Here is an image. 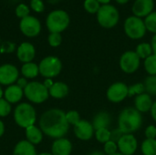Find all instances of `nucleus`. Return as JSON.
Wrapping results in <instances>:
<instances>
[{
	"label": "nucleus",
	"instance_id": "obj_1",
	"mask_svg": "<svg viewBox=\"0 0 156 155\" xmlns=\"http://www.w3.org/2000/svg\"><path fill=\"white\" fill-rule=\"evenodd\" d=\"M39 128L43 134L55 140L64 138L69 129L66 120V112L60 109L46 111L39 119Z\"/></svg>",
	"mask_w": 156,
	"mask_h": 155
},
{
	"label": "nucleus",
	"instance_id": "obj_2",
	"mask_svg": "<svg viewBox=\"0 0 156 155\" xmlns=\"http://www.w3.org/2000/svg\"><path fill=\"white\" fill-rule=\"evenodd\" d=\"M144 122L143 115L134 107L124 108L118 116V128L123 134H133Z\"/></svg>",
	"mask_w": 156,
	"mask_h": 155
},
{
	"label": "nucleus",
	"instance_id": "obj_3",
	"mask_svg": "<svg viewBox=\"0 0 156 155\" xmlns=\"http://www.w3.org/2000/svg\"><path fill=\"white\" fill-rule=\"evenodd\" d=\"M14 120L17 126L24 129L35 125L37 121V112L35 108L27 102L17 104L14 111Z\"/></svg>",
	"mask_w": 156,
	"mask_h": 155
},
{
	"label": "nucleus",
	"instance_id": "obj_4",
	"mask_svg": "<svg viewBox=\"0 0 156 155\" xmlns=\"http://www.w3.org/2000/svg\"><path fill=\"white\" fill-rule=\"evenodd\" d=\"M46 25L50 33H61L69 25V16L64 10H54L48 14Z\"/></svg>",
	"mask_w": 156,
	"mask_h": 155
},
{
	"label": "nucleus",
	"instance_id": "obj_5",
	"mask_svg": "<svg viewBox=\"0 0 156 155\" xmlns=\"http://www.w3.org/2000/svg\"><path fill=\"white\" fill-rule=\"evenodd\" d=\"M24 96L32 103L41 104L46 101L48 97V90L39 81H30L24 89Z\"/></svg>",
	"mask_w": 156,
	"mask_h": 155
},
{
	"label": "nucleus",
	"instance_id": "obj_6",
	"mask_svg": "<svg viewBox=\"0 0 156 155\" xmlns=\"http://www.w3.org/2000/svg\"><path fill=\"white\" fill-rule=\"evenodd\" d=\"M39 74L45 79H53L58 76L62 70L61 60L55 56L44 58L38 64Z\"/></svg>",
	"mask_w": 156,
	"mask_h": 155
},
{
	"label": "nucleus",
	"instance_id": "obj_7",
	"mask_svg": "<svg viewBox=\"0 0 156 155\" xmlns=\"http://www.w3.org/2000/svg\"><path fill=\"white\" fill-rule=\"evenodd\" d=\"M120 16L118 10L111 5H103L97 12V19L99 24L105 28L115 26L119 21Z\"/></svg>",
	"mask_w": 156,
	"mask_h": 155
},
{
	"label": "nucleus",
	"instance_id": "obj_8",
	"mask_svg": "<svg viewBox=\"0 0 156 155\" xmlns=\"http://www.w3.org/2000/svg\"><path fill=\"white\" fill-rule=\"evenodd\" d=\"M146 26L144 22L135 16L128 17L124 22L125 34L132 39H140L146 33Z\"/></svg>",
	"mask_w": 156,
	"mask_h": 155
},
{
	"label": "nucleus",
	"instance_id": "obj_9",
	"mask_svg": "<svg viewBox=\"0 0 156 155\" xmlns=\"http://www.w3.org/2000/svg\"><path fill=\"white\" fill-rule=\"evenodd\" d=\"M120 68L122 72L126 74H133L136 72L141 65V58L135 51H125L120 58Z\"/></svg>",
	"mask_w": 156,
	"mask_h": 155
},
{
	"label": "nucleus",
	"instance_id": "obj_10",
	"mask_svg": "<svg viewBox=\"0 0 156 155\" xmlns=\"http://www.w3.org/2000/svg\"><path fill=\"white\" fill-rule=\"evenodd\" d=\"M106 97L112 103H120L129 97V87L123 82H114L107 89Z\"/></svg>",
	"mask_w": 156,
	"mask_h": 155
},
{
	"label": "nucleus",
	"instance_id": "obj_11",
	"mask_svg": "<svg viewBox=\"0 0 156 155\" xmlns=\"http://www.w3.org/2000/svg\"><path fill=\"white\" fill-rule=\"evenodd\" d=\"M19 28L22 34L26 37H35L41 31V24L37 17L29 15L28 16L20 20Z\"/></svg>",
	"mask_w": 156,
	"mask_h": 155
},
{
	"label": "nucleus",
	"instance_id": "obj_12",
	"mask_svg": "<svg viewBox=\"0 0 156 155\" xmlns=\"http://www.w3.org/2000/svg\"><path fill=\"white\" fill-rule=\"evenodd\" d=\"M19 78V71L15 65L3 64L0 66V85L10 86L16 84Z\"/></svg>",
	"mask_w": 156,
	"mask_h": 155
},
{
	"label": "nucleus",
	"instance_id": "obj_13",
	"mask_svg": "<svg viewBox=\"0 0 156 155\" xmlns=\"http://www.w3.org/2000/svg\"><path fill=\"white\" fill-rule=\"evenodd\" d=\"M118 152L123 155H133L138 149V141L133 134H123L117 143Z\"/></svg>",
	"mask_w": 156,
	"mask_h": 155
},
{
	"label": "nucleus",
	"instance_id": "obj_14",
	"mask_svg": "<svg viewBox=\"0 0 156 155\" xmlns=\"http://www.w3.org/2000/svg\"><path fill=\"white\" fill-rule=\"evenodd\" d=\"M73 131L75 136L83 142L90 141L93 136L95 130L92 126V123L86 120H80L76 125L73 126Z\"/></svg>",
	"mask_w": 156,
	"mask_h": 155
},
{
	"label": "nucleus",
	"instance_id": "obj_15",
	"mask_svg": "<svg viewBox=\"0 0 156 155\" xmlns=\"http://www.w3.org/2000/svg\"><path fill=\"white\" fill-rule=\"evenodd\" d=\"M16 57L18 60L24 64L32 62L36 57V48L31 43L23 42L16 48Z\"/></svg>",
	"mask_w": 156,
	"mask_h": 155
},
{
	"label": "nucleus",
	"instance_id": "obj_16",
	"mask_svg": "<svg viewBox=\"0 0 156 155\" xmlns=\"http://www.w3.org/2000/svg\"><path fill=\"white\" fill-rule=\"evenodd\" d=\"M72 153V143L69 139L59 138L53 142L51 153L53 155H70Z\"/></svg>",
	"mask_w": 156,
	"mask_h": 155
},
{
	"label": "nucleus",
	"instance_id": "obj_17",
	"mask_svg": "<svg viewBox=\"0 0 156 155\" xmlns=\"http://www.w3.org/2000/svg\"><path fill=\"white\" fill-rule=\"evenodd\" d=\"M154 9V0H136L133 5V12L137 17L147 16Z\"/></svg>",
	"mask_w": 156,
	"mask_h": 155
},
{
	"label": "nucleus",
	"instance_id": "obj_18",
	"mask_svg": "<svg viewBox=\"0 0 156 155\" xmlns=\"http://www.w3.org/2000/svg\"><path fill=\"white\" fill-rule=\"evenodd\" d=\"M153 103L154 100L152 99V96L147 92L135 96L134 98V108L142 114L149 112L152 109Z\"/></svg>",
	"mask_w": 156,
	"mask_h": 155
},
{
	"label": "nucleus",
	"instance_id": "obj_19",
	"mask_svg": "<svg viewBox=\"0 0 156 155\" xmlns=\"http://www.w3.org/2000/svg\"><path fill=\"white\" fill-rule=\"evenodd\" d=\"M24 96V90L21 89L16 84H13L7 86V88L4 91L3 98L6 100L10 104L18 103Z\"/></svg>",
	"mask_w": 156,
	"mask_h": 155
},
{
	"label": "nucleus",
	"instance_id": "obj_20",
	"mask_svg": "<svg viewBox=\"0 0 156 155\" xmlns=\"http://www.w3.org/2000/svg\"><path fill=\"white\" fill-rule=\"evenodd\" d=\"M69 86L65 82H62V81L54 82L52 87L48 90L49 96L57 100H61L67 97L69 94Z\"/></svg>",
	"mask_w": 156,
	"mask_h": 155
},
{
	"label": "nucleus",
	"instance_id": "obj_21",
	"mask_svg": "<svg viewBox=\"0 0 156 155\" xmlns=\"http://www.w3.org/2000/svg\"><path fill=\"white\" fill-rule=\"evenodd\" d=\"M112 124V116L107 111H100L98 112L92 121V126L94 130L101 129V128H108Z\"/></svg>",
	"mask_w": 156,
	"mask_h": 155
},
{
	"label": "nucleus",
	"instance_id": "obj_22",
	"mask_svg": "<svg viewBox=\"0 0 156 155\" xmlns=\"http://www.w3.org/2000/svg\"><path fill=\"white\" fill-rule=\"evenodd\" d=\"M13 155H37V153L35 145L27 140H22L16 144Z\"/></svg>",
	"mask_w": 156,
	"mask_h": 155
},
{
	"label": "nucleus",
	"instance_id": "obj_23",
	"mask_svg": "<svg viewBox=\"0 0 156 155\" xmlns=\"http://www.w3.org/2000/svg\"><path fill=\"white\" fill-rule=\"evenodd\" d=\"M26 130V140L33 145L39 144L43 141V132L39 127L32 125Z\"/></svg>",
	"mask_w": 156,
	"mask_h": 155
},
{
	"label": "nucleus",
	"instance_id": "obj_24",
	"mask_svg": "<svg viewBox=\"0 0 156 155\" xmlns=\"http://www.w3.org/2000/svg\"><path fill=\"white\" fill-rule=\"evenodd\" d=\"M21 74L27 79H32L37 78L39 74L38 65L34 62L23 64V66L21 67Z\"/></svg>",
	"mask_w": 156,
	"mask_h": 155
},
{
	"label": "nucleus",
	"instance_id": "obj_25",
	"mask_svg": "<svg viewBox=\"0 0 156 155\" xmlns=\"http://www.w3.org/2000/svg\"><path fill=\"white\" fill-rule=\"evenodd\" d=\"M143 155H156V139H145L141 145Z\"/></svg>",
	"mask_w": 156,
	"mask_h": 155
},
{
	"label": "nucleus",
	"instance_id": "obj_26",
	"mask_svg": "<svg viewBox=\"0 0 156 155\" xmlns=\"http://www.w3.org/2000/svg\"><path fill=\"white\" fill-rule=\"evenodd\" d=\"M135 52H136V54L138 55V57L141 59H145V58H147L148 57H150L151 55L154 54L151 44L146 43V42L139 44L137 46V48H136Z\"/></svg>",
	"mask_w": 156,
	"mask_h": 155
},
{
	"label": "nucleus",
	"instance_id": "obj_27",
	"mask_svg": "<svg viewBox=\"0 0 156 155\" xmlns=\"http://www.w3.org/2000/svg\"><path fill=\"white\" fill-rule=\"evenodd\" d=\"M144 69L148 76H155L156 75V55L153 54L147 58L144 59Z\"/></svg>",
	"mask_w": 156,
	"mask_h": 155
},
{
	"label": "nucleus",
	"instance_id": "obj_28",
	"mask_svg": "<svg viewBox=\"0 0 156 155\" xmlns=\"http://www.w3.org/2000/svg\"><path fill=\"white\" fill-rule=\"evenodd\" d=\"M94 136L96 140L100 143H106L107 142L111 141V131L108 128H101L98 129L94 132Z\"/></svg>",
	"mask_w": 156,
	"mask_h": 155
},
{
	"label": "nucleus",
	"instance_id": "obj_29",
	"mask_svg": "<svg viewBox=\"0 0 156 155\" xmlns=\"http://www.w3.org/2000/svg\"><path fill=\"white\" fill-rule=\"evenodd\" d=\"M144 87L145 92L150 95L156 96V75L155 76H148L144 79Z\"/></svg>",
	"mask_w": 156,
	"mask_h": 155
},
{
	"label": "nucleus",
	"instance_id": "obj_30",
	"mask_svg": "<svg viewBox=\"0 0 156 155\" xmlns=\"http://www.w3.org/2000/svg\"><path fill=\"white\" fill-rule=\"evenodd\" d=\"M144 24L147 30L156 34V12H152L146 16Z\"/></svg>",
	"mask_w": 156,
	"mask_h": 155
},
{
	"label": "nucleus",
	"instance_id": "obj_31",
	"mask_svg": "<svg viewBox=\"0 0 156 155\" xmlns=\"http://www.w3.org/2000/svg\"><path fill=\"white\" fill-rule=\"evenodd\" d=\"M144 92H145V87H144V84L142 82L136 83L129 87V97L138 96Z\"/></svg>",
	"mask_w": 156,
	"mask_h": 155
},
{
	"label": "nucleus",
	"instance_id": "obj_32",
	"mask_svg": "<svg viewBox=\"0 0 156 155\" xmlns=\"http://www.w3.org/2000/svg\"><path fill=\"white\" fill-rule=\"evenodd\" d=\"M66 120L68 122V123L69 125H76L81 119H80V115L77 111H69L68 112H66Z\"/></svg>",
	"mask_w": 156,
	"mask_h": 155
},
{
	"label": "nucleus",
	"instance_id": "obj_33",
	"mask_svg": "<svg viewBox=\"0 0 156 155\" xmlns=\"http://www.w3.org/2000/svg\"><path fill=\"white\" fill-rule=\"evenodd\" d=\"M100 3L98 0H85L84 2V8L87 12L94 14L97 13L100 9Z\"/></svg>",
	"mask_w": 156,
	"mask_h": 155
},
{
	"label": "nucleus",
	"instance_id": "obj_34",
	"mask_svg": "<svg viewBox=\"0 0 156 155\" xmlns=\"http://www.w3.org/2000/svg\"><path fill=\"white\" fill-rule=\"evenodd\" d=\"M11 111H12L11 104L4 98L0 99V117L3 118V117L8 116Z\"/></svg>",
	"mask_w": 156,
	"mask_h": 155
},
{
	"label": "nucleus",
	"instance_id": "obj_35",
	"mask_svg": "<svg viewBox=\"0 0 156 155\" xmlns=\"http://www.w3.org/2000/svg\"><path fill=\"white\" fill-rule=\"evenodd\" d=\"M103 153L106 155H112L119 153L117 143L112 141L107 142L106 143L103 144Z\"/></svg>",
	"mask_w": 156,
	"mask_h": 155
},
{
	"label": "nucleus",
	"instance_id": "obj_36",
	"mask_svg": "<svg viewBox=\"0 0 156 155\" xmlns=\"http://www.w3.org/2000/svg\"><path fill=\"white\" fill-rule=\"evenodd\" d=\"M29 7L26 5V4H19L16 7V10H15V13L17 17L19 18H25L27 16H29Z\"/></svg>",
	"mask_w": 156,
	"mask_h": 155
},
{
	"label": "nucleus",
	"instance_id": "obj_37",
	"mask_svg": "<svg viewBox=\"0 0 156 155\" xmlns=\"http://www.w3.org/2000/svg\"><path fill=\"white\" fill-rule=\"evenodd\" d=\"M48 44L50 45V47L57 48V47L60 46V44L62 42V37H61L60 33H50L48 37Z\"/></svg>",
	"mask_w": 156,
	"mask_h": 155
},
{
	"label": "nucleus",
	"instance_id": "obj_38",
	"mask_svg": "<svg viewBox=\"0 0 156 155\" xmlns=\"http://www.w3.org/2000/svg\"><path fill=\"white\" fill-rule=\"evenodd\" d=\"M16 49V44L11 41H5L0 45V53L2 54H10Z\"/></svg>",
	"mask_w": 156,
	"mask_h": 155
},
{
	"label": "nucleus",
	"instance_id": "obj_39",
	"mask_svg": "<svg viewBox=\"0 0 156 155\" xmlns=\"http://www.w3.org/2000/svg\"><path fill=\"white\" fill-rule=\"evenodd\" d=\"M30 7L37 13H41L45 9L42 0H30Z\"/></svg>",
	"mask_w": 156,
	"mask_h": 155
},
{
	"label": "nucleus",
	"instance_id": "obj_40",
	"mask_svg": "<svg viewBox=\"0 0 156 155\" xmlns=\"http://www.w3.org/2000/svg\"><path fill=\"white\" fill-rule=\"evenodd\" d=\"M144 135L146 139H156V126L149 125L144 131Z\"/></svg>",
	"mask_w": 156,
	"mask_h": 155
},
{
	"label": "nucleus",
	"instance_id": "obj_41",
	"mask_svg": "<svg viewBox=\"0 0 156 155\" xmlns=\"http://www.w3.org/2000/svg\"><path fill=\"white\" fill-rule=\"evenodd\" d=\"M122 135H123V132L119 128L113 129L112 131H111V141L117 143L119 142V140L122 138Z\"/></svg>",
	"mask_w": 156,
	"mask_h": 155
},
{
	"label": "nucleus",
	"instance_id": "obj_42",
	"mask_svg": "<svg viewBox=\"0 0 156 155\" xmlns=\"http://www.w3.org/2000/svg\"><path fill=\"white\" fill-rule=\"evenodd\" d=\"M16 84L17 85V86H19L21 89H25L26 87H27V85L28 84V81H27V79H26V78H18V79H17V81L16 82Z\"/></svg>",
	"mask_w": 156,
	"mask_h": 155
},
{
	"label": "nucleus",
	"instance_id": "obj_43",
	"mask_svg": "<svg viewBox=\"0 0 156 155\" xmlns=\"http://www.w3.org/2000/svg\"><path fill=\"white\" fill-rule=\"evenodd\" d=\"M43 84L48 90H49L52 87V85L54 84V82H53L52 79H45V80L43 81Z\"/></svg>",
	"mask_w": 156,
	"mask_h": 155
},
{
	"label": "nucleus",
	"instance_id": "obj_44",
	"mask_svg": "<svg viewBox=\"0 0 156 155\" xmlns=\"http://www.w3.org/2000/svg\"><path fill=\"white\" fill-rule=\"evenodd\" d=\"M150 112H151V116H152L153 120H154V121L156 122V100L155 101H154V103H153V106H152V109H151Z\"/></svg>",
	"mask_w": 156,
	"mask_h": 155
},
{
	"label": "nucleus",
	"instance_id": "obj_45",
	"mask_svg": "<svg viewBox=\"0 0 156 155\" xmlns=\"http://www.w3.org/2000/svg\"><path fill=\"white\" fill-rule=\"evenodd\" d=\"M151 46H152V48H153V52H154V54L156 55V34L154 36V37H153V38H152Z\"/></svg>",
	"mask_w": 156,
	"mask_h": 155
},
{
	"label": "nucleus",
	"instance_id": "obj_46",
	"mask_svg": "<svg viewBox=\"0 0 156 155\" xmlns=\"http://www.w3.org/2000/svg\"><path fill=\"white\" fill-rule=\"evenodd\" d=\"M5 123L0 120V137H2L5 133Z\"/></svg>",
	"mask_w": 156,
	"mask_h": 155
},
{
	"label": "nucleus",
	"instance_id": "obj_47",
	"mask_svg": "<svg viewBox=\"0 0 156 155\" xmlns=\"http://www.w3.org/2000/svg\"><path fill=\"white\" fill-rule=\"evenodd\" d=\"M90 155H106V154L103 153V151H94V152H92V153H91Z\"/></svg>",
	"mask_w": 156,
	"mask_h": 155
},
{
	"label": "nucleus",
	"instance_id": "obj_48",
	"mask_svg": "<svg viewBox=\"0 0 156 155\" xmlns=\"http://www.w3.org/2000/svg\"><path fill=\"white\" fill-rule=\"evenodd\" d=\"M110 1H111V0H98L99 3L103 4V5H108V4L110 3Z\"/></svg>",
	"mask_w": 156,
	"mask_h": 155
},
{
	"label": "nucleus",
	"instance_id": "obj_49",
	"mask_svg": "<svg viewBox=\"0 0 156 155\" xmlns=\"http://www.w3.org/2000/svg\"><path fill=\"white\" fill-rule=\"evenodd\" d=\"M119 4H125V3H127L129 0H116Z\"/></svg>",
	"mask_w": 156,
	"mask_h": 155
},
{
	"label": "nucleus",
	"instance_id": "obj_50",
	"mask_svg": "<svg viewBox=\"0 0 156 155\" xmlns=\"http://www.w3.org/2000/svg\"><path fill=\"white\" fill-rule=\"evenodd\" d=\"M3 95H4V91H3V90H2V88L0 86V99L3 98Z\"/></svg>",
	"mask_w": 156,
	"mask_h": 155
},
{
	"label": "nucleus",
	"instance_id": "obj_51",
	"mask_svg": "<svg viewBox=\"0 0 156 155\" xmlns=\"http://www.w3.org/2000/svg\"><path fill=\"white\" fill-rule=\"evenodd\" d=\"M37 155H53L51 153H39V154Z\"/></svg>",
	"mask_w": 156,
	"mask_h": 155
},
{
	"label": "nucleus",
	"instance_id": "obj_52",
	"mask_svg": "<svg viewBox=\"0 0 156 155\" xmlns=\"http://www.w3.org/2000/svg\"><path fill=\"white\" fill-rule=\"evenodd\" d=\"M112 155H123V154H122V153H115V154H112Z\"/></svg>",
	"mask_w": 156,
	"mask_h": 155
},
{
	"label": "nucleus",
	"instance_id": "obj_53",
	"mask_svg": "<svg viewBox=\"0 0 156 155\" xmlns=\"http://www.w3.org/2000/svg\"><path fill=\"white\" fill-rule=\"evenodd\" d=\"M0 45H1V41H0Z\"/></svg>",
	"mask_w": 156,
	"mask_h": 155
}]
</instances>
